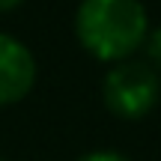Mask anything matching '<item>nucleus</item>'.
<instances>
[{
	"label": "nucleus",
	"instance_id": "4",
	"mask_svg": "<svg viewBox=\"0 0 161 161\" xmlns=\"http://www.w3.org/2000/svg\"><path fill=\"white\" fill-rule=\"evenodd\" d=\"M140 54H143V63H149L152 69L161 75V24L158 27H149V33H146L143 39V48H140Z\"/></svg>",
	"mask_w": 161,
	"mask_h": 161
},
{
	"label": "nucleus",
	"instance_id": "7",
	"mask_svg": "<svg viewBox=\"0 0 161 161\" xmlns=\"http://www.w3.org/2000/svg\"><path fill=\"white\" fill-rule=\"evenodd\" d=\"M0 161H3V158H0Z\"/></svg>",
	"mask_w": 161,
	"mask_h": 161
},
{
	"label": "nucleus",
	"instance_id": "5",
	"mask_svg": "<svg viewBox=\"0 0 161 161\" xmlns=\"http://www.w3.org/2000/svg\"><path fill=\"white\" fill-rule=\"evenodd\" d=\"M75 161H131V158L116 152V149H90V152H84V155H78Z\"/></svg>",
	"mask_w": 161,
	"mask_h": 161
},
{
	"label": "nucleus",
	"instance_id": "2",
	"mask_svg": "<svg viewBox=\"0 0 161 161\" xmlns=\"http://www.w3.org/2000/svg\"><path fill=\"white\" fill-rule=\"evenodd\" d=\"M102 102L116 119L137 122L161 102V75L137 57L110 63L102 80Z\"/></svg>",
	"mask_w": 161,
	"mask_h": 161
},
{
	"label": "nucleus",
	"instance_id": "3",
	"mask_svg": "<svg viewBox=\"0 0 161 161\" xmlns=\"http://www.w3.org/2000/svg\"><path fill=\"white\" fill-rule=\"evenodd\" d=\"M39 66L36 57L21 39L0 30V108L24 102L36 86Z\"/></svg>",
	"mask_w": 161,
	"mask_h": 161
},
{
	"label": "nucleus",
	"instance_id": "6",
	"mask_svg": "<svg viewBox=\"0 0 161 161\" xmlns=\"http://www.w3.org/2000/svg\"><path fill=\"white\" fill-rule=\"evenodd\" d=\"M27 0H0V15L3 12H12V9H18V6H24Z\"/></svg>",
	"mask_w": 161,
	"mask_h": 161
},
{
	"label": "nucleus",
	"instance_id": "1",
	"mask_svg": "<svg viewBox=\"0 0 161 161\" xmlns=\"http://www.w3.org/2000/svg\"><path fill=\"white\" fill-rule=\"evenodd\" d=\"M143 0H80L75 9V39L98 63L137 57L149 33Z\"/></svg>",
	"mask_w": 161,
	"mask_h": 161
}]
</instances>
